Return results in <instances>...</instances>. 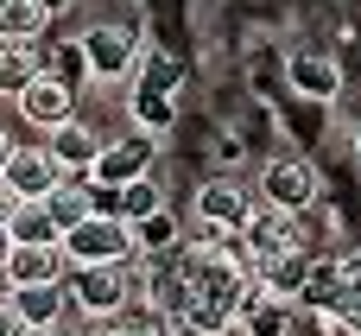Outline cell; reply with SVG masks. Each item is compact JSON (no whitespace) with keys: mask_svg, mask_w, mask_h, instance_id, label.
I'll list each match as a JSON object with an SVG mask.
<instances>
[{"mask_svg":"<svg viewBox=\"0 0 361 336\" xmlns=\"http://www.w3.org/2000/svg\"><path fill=\"white\" fill-rule=\"evenodd\" d=\"M133 248H140L133 222H127V216H102V210L63 235L70 267H121V260H133Z\"/></svg>","mask_w":361,"mask_h":336,"instance_id":"1","label":"cell"},{"mask_svg":"<svg viewBox=\"0 0 361 336\" xmlns=\"http://www.w3.org/2000/svg\"><path fill=\"white\" fill-rule=\"evenodd\" d=\"M70 292V305L82 311V318H121L127 311V299H133V280L121 273V267H76V280L63 286Z\"/></svg>","mask_w":361,"mask_h":336,"instance_id":"2","label":"cell"},{"mask_svg":"<svg viewBox=\"0 0 361 336\" xmlns=\"http://www.w3.org/2000/svg\"><path fill=\"white\" fill-rule=\"evenodd\" d=\"M190 210H197V229H203V235H241V229L254 222V210H260V203H254L241 184L216 178V184H203V191H197V203H190Z\"/></svg>","mask_w":361,"mask_h":336,"instance_id":"3","label":"cell"},{"mask_svg":"<svg viewBox=\"0 0 361 336\" xmlns=\"http://www.w3.org/2000/svg\"><path fill=\"white\" fill-rule=\"evenodd\" d=\"M63 267H70L63 241H19L0 280H6V292H25V286H63Z\"/></svg>","mask_w":361,"mask_h":336,"instance_id":"4","label":"cell"},{"mask_svg":"<svg viewBox=\"0 0 361 336\" xmlns=\"http://www.w3.org/2000/svg\"><path fill=\"white\" fill-rule=\"evenodd\" d=\"M311 197H317V172L305 165V159H273L267 172H260V203H273V210H311Z\"/></svg>","mask_w":361,"mask_h":336,"instance_id":"5","label":"cell"},{"mask_svg":"<svg viewBox=\"0 0 361 336\" xmlns=\"http://www.w3.org/2000/svg\"><path fill=\"white\" fill-rule=\"evenodd\" d=\"M19 114L32 121V127H44V133H57L63 121H76V89L63 83V76H38L25 95H19Z\"/></svg>","mask_w":361,"mask_h":336,"instance_id":"6","label":"cell"},{"mask_svg":"<svg viewBox=\"0 0 361 336\" xmlns=\"http://www.w3.org/2000/svg\"><path fill=\"white\" fill-rule=\"evenodd\" d=\"M0 178H6L19 197H51V191L63 184V165H57V152H51V146H19V152H13V165H6Z\"/></svg>","mask_w":361,"mask_h":336,"instance_id":"7","label":"cell"},{"mask_svg":"<svg viewBox=\"0 0 361 336\" xmlns=\"http://www.w3.org/2000/svg\"><path fill=\"white\" fill-rule=\"evenodd\" d=\"M133 32H121V25H95V32H82V57H89V76H127L133 70Z\"/></svg>","mask_w":361,"mask_h":336,"instance_id":"8","label":"cell"},{"mask_svg":"<svg viewBox=\"0 0 361 336\" xmlns=\"http://www.w3.org/2000/svg\"><path fill=\"white\" fill-rule=\"evenodd\" d=\"M146 165H152V140H146V133H133V140L102 146L95 178H102V184H133V178H146Z\"/></svg>","mask_w":361,"mask_h":336,"instance_id":"9","label":"cell"},{"mask_svg":"<svg viewBox=\"0 0 361 336\" xmlns=\"http://www.w3.org/2000/svg\"><path fill=\"white\" fill-rule=\"evenodd\" d=\"M44 146L57 152V165H63V172H82V178H95V159H102V140H95V133H89L82 121H63V127H57V133H51Z\"/></svg>","mask_w":361,"mask_h":336,"instance_id":"10","label":"cell"},{"mask_svg":"<svg viewBox=\"0 0 361 336\" xmlns=\"http://www.w3.org/2000/svg\"><path fill=\"white\" fill-rule=\"evenodd\" d=\"M38 76H44V70H38V44H32V38H0V95L19 102Z\"/></svg>","mask_w":361,"mask_h":336,"instance_id":"11","label":"cell"},{"mask_svg":"<svg viewBox=\"0 0 361 336\" xmlns=\"http://www.w3.org/2000/svg\"><path fill=\"white\" fill-rule=\"evenodd\" d=\"M292 89H305L311 102H330V95L343 89V70H336L330 57H317V51H298V57H292Z\"/></svg>","mask_w":361,"mask_h":336,"instance_id":"12","label":"cell"},{"mask_svg":"<svg viewBox=\"0 0 361 336\" xmlns=\"http://www.w3.org/2000/svg\"><path fill=\"white\" fill-rule=\"evenodd\" d=\"M13 241H63V229H57V216H51V203L44 197H19V210H13Z\"/></svg>","mask_w":361,"mask_h":336,"instance_id":"13","label":"cell"},{"mask_svg":"<svg viewBox=\"0 0 361 336\" xmlns=\"http://www.w3.org/2000/svg\"><path fill=\"white\" fill-rule=\"evenodd\" d=\"M6 299L19 305V318H25L32 330H51V324L63 318V299H70V292H63V286H25V292H6Z\"/></svg>","mask_w":361,"mask_h":336,"instance_id":"14","label":"cell"},{"mask_svg":"<svg viewBox=\"0 0 361 336\" xmlns=\"http://www.w3.org/2000/svg\"><path fill=\"white\" fill-rule=\"evenodd\" d=\"M51 25L44 0H0V38H38Z\"/></svg>","mask_w":361,"mask_h":336,"instance_id":"15","label":"cell"},{"mask_svg":"<svg viewBox=\"0 0 361 336\" xmlns=\"http://www.w3.org/2000/svg\"><path fill=\"white\" fill-rule=\"evenodd\" d=\"M44 203H51V216H57V229H63V235H70L76 222H89V216H95V197H89V178H82V184H57V191H51Z\"/></svg>","mask_w":361,"mask_h":336,"instance_id":"16","label":"cell"},{"mask_svg":"<svg viewBox=\"0 0 361 336\" xmlns=\"http://www.w3.org/2000/svg\"><path fill=\"white\" fill-rule=\"evenodd\" d=\"M336 299H343V260H317L311 280H305V292H298V305H311V311H336Z\"/></svg>","mask_w":361,"mask_h":336,"instance_id":"17","label":"cell"},{"mask_svg":"<svg viewBox=\"0 0 361 336\" xmlns=\"http://www.w3.org/2000/svg\"><path fill=\"white\" fill-rule=\"evenodd\" d=\"M159 210H165V197H159V184H152V178L121 184V216H127V222H146V216H159Z\"/></svg>","mask_w":361,"mask_h":336,"instance_id":"18","label":"cell"},{"mask_svg":"<svg viewBox=\"0 0 361 336\" xmlns=\"http://www.w3.org/2000/svg\"><path fill=\"white\" fill-rule=\"evenodd\" d=\"M133 235H140V254H171L178 248V222L159 210V216H146V222H133Z\"/></svg>","mask_w":361,"mask_h":336,"instance_id":"19","label":"cell"},{"mask_svg":"<svg viewBox=\"0 0 361 336\" xmlns=\"http://www.w3.org/2000/svg\"><path fill=\"white\" fill-rule=\"evenodd\" d=\"M330 311H311V305H292V318H286V336H330Z\"/></svg>","mask_w":361,"mask_h":336,"instance_id":"20","label":"cell"},{"mask_svg":"<svg viewBox=\"0 0 361 336\" xmlns=\"http://www.w3.org/2000/svg\"><path fill=\"white\" fill-rule=\"evenodd\" d=\"M0 336H32V324L19 318V305H13V299L0 305Z\"/></svg>","mask_w":361,"mask_h":336,"instance_id":"21","label":"cell"},{"mask_svg":"<svg viewBox=\"0 0 361 336\" xmlns=\"http://www.w3.org/2000/svg\"><path fill=\"white\" fill-rule=\"evenodd\" d=\"M133 114H146L152 127H165V121H171V108H165V95H146V102H133Z\"/></svg>","mask_w":361,"mask_h":336,"instance_id":"22","label":"cell"},{"mask_svg":"<svg viewBox=\"0 0 361 336\" xmlns=\"http://www.w3.org/2000/svg\"><path fill=\"white\" fill-rule=\"evenodd\" d=\"M13 210H19V191H13V184L0 178V222H13Z\"/></svg>","mask_w":361,"mask_h":336,"instance_id":"23","label":"cell"},{"mask_svg":"<svg viewBox=\"0 0 361 336\" xmlns=\"http://www.w3.org/2000/svg\"><path fill=\"white\" fill-rule=\"evenodd\" d=\"M13 152H19V140H13V133H6V127H0V172H6V165H13Z\"/></svg>","mask_w":361,"mask_h":336,"instance_id":"24","label":"cell"},{"mask_svg":"<svg viewBox=\"0 0 361 336\" xmlns=\"http://www.w3.org/2000/svg\"><path fill=\"white\" fill-rule=\"evenodd\" d=\"M13 248H19V241H13V229L0 222V273H6V260H13Z\"/></svg>","mask_w":361,"mask_h":336,"instance_id":"25","label":"cell"},{"mask_svg":"<svg viewBox=\"0 0 361 336\" xmlns=\"http://www.w3.org/2000/svg\"><path fill=\"white\" fill-rule=\"evenodd\" d=\"M44 6H51V13H57V6H63V0H44Z\"/></svg>","mask_w":361,"mask_h":336,"instance_id":"26","label":"cell"}]
</instances>
